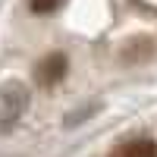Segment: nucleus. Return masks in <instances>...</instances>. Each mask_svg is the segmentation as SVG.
Listing matches in <instances>:
<instances>
[{
  "label": "nucleus",
  "instance_id": "7ed1b4c3",
  "mask_svg": "<svg viewBox=\"0 0 157 157\" xmlns=\"http://www.w3.org/2000/svg\"><path fill=\"white\" fill-rule=\"evenodd\" d=\"M60 6V0H32V10L35 13H54Z\"/></svg>",
  "mask_w": 157,
  "mask_h": 157
},
{
  "label": "nucleus",
  "instance_id": "f03ea898",
  "mask_svg": "<svg viewBox=\"0 0 157 157\" xmlns=\"http://www.w3.org/2000/svg\"><path fill=\"white\" fill-rule=\"evenodd\" d=\"M63 75H66V57L63 54H50L47 60H41V66H38V82L41 85H57Z\"/></svg>",
  "mask_w": 157,
  "mask_h": 157
},
{
  "label": "nucleus",
  "instance_id": "f257e3e1",
  "mask_svg": "<svg viewBox=\"0 0 157 157\" xmlns=\"http://www.w3.org/2000/svg\"><path fill=\"white\" fill-rule=\"evenodd\" d=\"M107 157H157V141L154 138H129V141H120Z\"/></svg>",
  "mask_w": 157,
  "mask_h": 157
}]
</instances>
